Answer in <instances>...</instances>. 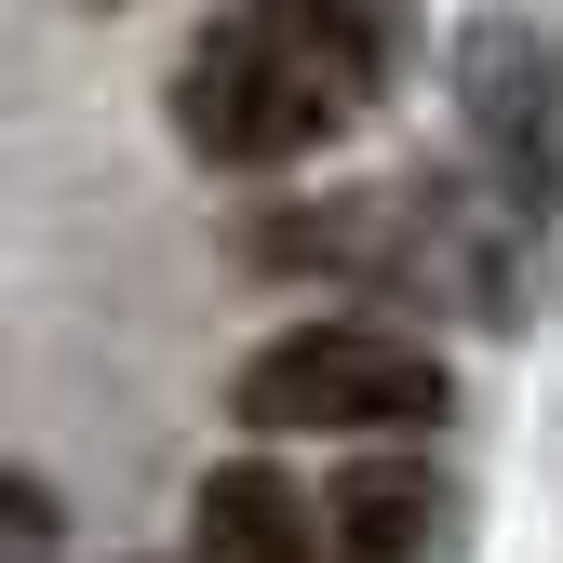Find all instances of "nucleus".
<instances>
[{"mask_svg":"<svg viewBox=\"0 0 563 563\" xmlns=\"http://www.w3.org/2000/svg\"><path fill=\"white\" fill-rule=\"evenodd\" d=\"M349 108H363V95H349L296 27H268V14L201 27V41H188V67H175V134H188L201 162H229V175H268V162L322 148Z\"/></svg>","mask_w":563,"mask_h":563,"instance_id":"1","label":"nucleus"},{"mask_svg":"<svg viewBox=\"0 0 563 563\" xmlns=\"http://www.w3.org/2000/svg\"><path fill=\"white\" fill-rule=\"evenodd\" d=\"M242 430H430L443 363L389 322H296L242 363Z\"/></svg>","mask_w":563,"mask_h":563,"instance_id":"2","label":"nucleus"},{"mask_svg":"<svg viewBox=\"0 0 563 563\" xmlns=\"http://www.w3.org/2000/svg\"><path fill=\"white\" fill-rule=\"evenodd\" d=\"M456 95H470V134L497 162V188L523 216H550L563 201V27L550 14H483L456 41Z\"/></svg>","mask_w":563,"mask_h":563,"instance_id":"3","label":"nucleus"},{"mask_svg":"<svg viewBox=\"0 0 563 563\" xmlns=\"http://www.w3.org/2000/svg\"><path fill=\"white\" fill-rule=\"evenodd\" d=\"M443 523H456V497H443V470H416V456H363L322 497L335 563H443Z\"/></svg>","mask_w":563,"mask_h":563,"instance_id":"4","label":"nucleus"},{"mask_svg":"<svg viewBox=\"0 0 563 563\" xmlns=\"http://www.w3.org/2000/svg\"><path fill=\"white\" fill-rule=\"evenodd\" d=\"M201 563H322L335 537L309 523V497L282 483L268 456H229V470H201Z\"/></svg>","mask_w":563,"mask_h":563,"instance_id":"5","label":"nucleus"},{"mask_svg":"<svg viewBox=\"0 0 563 563\" xmlns=\"http://www.w3.org/2000/svg\"><path fill=\"white\" fill-rule=\"evenodd\" d=\"M255 14H268V27H296L349 95H376V81H389V54H402V0H255Z\"/></svg>","mask_w":563,"mask_h":563,"instance_id":"6","label":"nucleus"}]
</instances>
